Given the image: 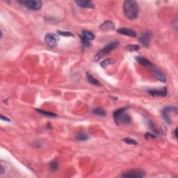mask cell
<instances>
[{
    "label": "cell",
    "mask_w": 178,
    "mask_h": 178,
    "mask_svg": "<svg viewBox=\"0 0 178 178\" xmlns=\"http://www.w3.org/2000/svg\"><path fill=\"white\" fill-rule=\"evenodd\" d=\"M76 138L78 140H81V141H83V140H86L89 138V136H88L86 133H80L77 135Z\"/></svg>",
    "instance_id": "44dd1931"
},
{
    "label": "cell",
    "mask_w": 178,
    "mask_h": 178,
    "mask_svg": "<svg viewBox=\"0 0 178 178\" xmlns=\"http://www.w3.org/2000/svg\"><path fill=\"white\" fill-rule=\"evenodd\" d=\"M177 129H176L175 130V131H174V135H175V138H177Z\"/></svg>",
    "instance_id": "83f0119b"
},
{
    "label": "cell",
    "mask_w": 178,
    "mask_h": 178,
    "mask_svg": "<svg viewBox=\"0 0 178 178\" xmlns=\"http://www.w3.org/2000/svg\"><path fill=\"white\" fill-rule=\"evenodd\" d=\"M36 111H38V113L43 114V115H44V116H46L47 117L53 118V117H56V114L53 113H52V112H50V111H43V110H41V109H36Z\"/></svg>",
    "instance_id": "ffe728a7"
},
{
    "label": "cell",
    "mask_w": 178,
    "mask_h": 178,
    "mask_svg": "<svg viewBox=\"0 0 178 178\" xmlns=\"http://www.w3.org/2000/svg\"><path fill=\"white\" fill-rule=\"evenodd\" d=\"M50 167L52 171H56L59 168V164L56 161H52L50 164Z\"/></svg>",
    "instance_id": "7402d4cb"
},
{
    "label": "cell",
    "mask_w": 178,
    "mask_h": 178,
    "mask_svg": "<svg viewBox=\"0 0 178 178\" xmlns=\"http://www.w3.org/2000/svg\"><path fill=\"white\" fill-rule=\"evenodd\" d=\"M1 120H4V121H7V122L10 121V120L8 119V118H6V117H5V116H1Z\"/></svg>",
    "instance_id": "484cf974"
},
{
    "label": "cell",
    "mask_w": 178,
    "mask_h": 178,
    "mask_svg": "<svg viewBox=\"0 0 178 178\" xmlns=\"http://www.w3.org/2000/svg\"><path fill=\"white\" fill-rule=\"evenodd\" d=\"M100 29L101 30L104 31V32H110V31H113L115 29L114 24L111 21H105L103 23L102 25L100 26Z\"/></svg>",
    "instance_id": "8fae6325"
},
{
    "label": "cell",
    "mask_w": 178,
    "mask_h": 178,
    "mask_svg": "<svg viewBox=\"0 0 178 178\" xmlns=\"http://www.w3.org/2000/svg\"><path fill=\"white\" fill-rule=\"evenodd\" d=\"M127 108H121L113 113V118L115 120L116 124H123V125H128L131 122V117L128 114L125 113Z\"/></svg>",
    "instance_id": "7a4b0ae2"
},
{
    "label": "cell",
    "mask_w": 178,
    "mask_h": 178,
    "mask_svg": "<svg viewBox=\"0 0 178 178\" xmlns=\"http://www.w3.org/2000/svg\"><path fill=\"white\" fill-rule=\"evenodd\" d=\"M81 38L90 42L91 41H93V39L95 38V36H94L93 33L89 32V31H83L82 32V36H81Z\"/></svg>",
    "instance_id": "9a60e30c"
},
{
    "label": "cell",
    "mask_w": 178,
    "mask_h": 178,
    "mask_svg": "<svg viewBox=\"0 0 178 178\" xmlns=\"http://www.w3.org/2000/svg\"><path fill=\"white\" fill-rule=\"evenodd\" d=\"M124 142L126 143L131 144V145H137V142L134 139L131 138H125L122 139Z\"/></svg>",
    "instance_id": "603a6c76"
},
{
    "label": "cell",
    "mask_w": 178,
    "mask_h": 178,
    "mask_svg": "<svg viewBox=\"0 0 178 178\" xmlns=\"http://www.w3.org/2000/svg\"><path fill=\"white\" fill-rule=\"evenodd\" d=\"M146 137L148 138V139H149V138H155V136H153L152 134H150V133H147L146 135Z\"/></svg>",
    "instance_id": "d4e9b609"
},
{
    "label": "cell",
    "mask_w": 178,
    "mask_h": 178,
    "mask_svg": "<svg viewBox=\"0 0 178 178\" xmlns=\"http://www.w3.org/2000/svg\"><path fill=\"white\" fill-rule=\"evenodd\" d=\"M58 34L63 36H73V35H72V34H71L70 32H61V31H58Z\"/></svg>",
    "instance_id": "cb8c5ba5"
},
{
    "label": "cell",
    "mask_w": 178,
    "mask_h": 178,
    "mask_svg": "<svg viewBox=\"0 0 178 178\" xmlns=\"http://www.w3.org/2000/svg\"><path fill=\"white\" fill-rule=\"evenodd\" d=\"M4 167H3V166H1V173H0V174H1V175H3V174H4Z\"/></svg>",
    "instance_id": "4316f807"
},
{
    "label": "cell",
    "mask_w": 178,
    "mask_h": 178,
    "mask_svg": "<svg viewBox=\"0 0 178 178\" xmlns=\"http://www.w3.org/2000/svg\"><path fill=\"white\" fill-rule=\"evenodd\" d=\"M123 12L126 17L134 20L138 14V6L137 2L133 0H127L123 4Z\"/></svg>",
    "instance_id": "6da1fadb"
},
{
    "label": "cell",
    "mask_w": 178,
    "mask_h": 178,
    "mask_svg": "<svg viewBox=\"0 0 178 178\" xmlns=\"http://www.w3.org/2000/svg\"><path fill=\"white\" fill-rule=\"evenodd\" d=\"M119 45V41H113L112 43H109L106 47H104L102 50L99 51L95 56V61H98L101 59L103 58L105 55L109 54L113 50Z\"/></svg>",
    "instance_id": "3957f363"
},
{
    "label": "cell",
    "mask_w": 178,
    "mask_h": 178,
    "mask_svg": "<svg viewBox=\"0 0 178 178\" xmlns=\"http://www.w3.org/2000/svg\"><path fill=\"white\" fill-rule=\"evenodd\" d=\"M86 77H87L88 81H89V82L91 83H92V84L96 85V86H100V82H99V81L97 80V79H95V77H93L89 73V72H87V73H86Z\"/></svg>",
    "instance_id": "e0dca14e"
},
{
    "label": "cell",
    "mask_w": 178,
    "mask_h": 178,
    "mask_svg": "<svg viewBox=\"0 0 178 178\" xmlns=\"http://www.w3.org/2000/svg\"><path fill=\"white\" fill-rule=\"evenodd\" d=\"M152 35L150 32H145L138 39V41L142 44L145 47H148L150 45V43L151 41Z\"/></svg>",
    "instance_id": "52a82bcc"
},
{
    "label": "cell",
    "mask_w": 178,
    "mask_h": 178,
    "mask_svg": "<svg viewBox=\"0 0 178 178\" xmlns=\"http://www.w3.org/2000/svg\"><path fill=\"white\" fill-rule=\"evenodd\" d=\"M125 49H126L127 51L129 52H133V51H137L140 49V46L138 45H133V44H131V45H128L125 47Z\"/></svg>",
    "instance_id": "d6986e66"
},
{
    "label": "cell",
    "mask_w": 178,
    "mask_h": 178,
    "mask_svg": "<svg viewBox=\"0 0 178 178\" xmlns=\"http://www.w3.org/2000/svg\"><path fill=\"white\" fill-rule=\"evenodd\" d=\"M135 59L138 63H140V65H143V66H146V67L152 66V64L150 61L146 58H143V57L140 56H136Z\"/></svg>",
    "instance_id": "5bb4252c"
},
{
    "label": "cell",
    "mask_w": 178,
    "mask_h": 178,
    "mask_svg": "<svg viewBox=\"0 0 178 178\" xmlns=\"http://www.w3.org/2000/svg\"><path fill=\"white\" fill-rule=\"evenodd\" d=\"M75 4L81 8H94V7H95L94 4L90 1H83V0H78V1H75Z\"/></svg>",
    "instance_id": "4fadbf2b"
},
{
    "label": "cell",
    "mask_w": 178,
    "mask_h": 178,
    "mask_svg": "<svg viewBox=\"0 0 178 178\" xmlns=\"http://www.w3.org/2000/svg\"><path fill=\"white\" fill-rule=\"evenodd\" d=\"M152 72H153L154 75H155V77L157 80H159L161 82H166V75H165V74L159 69L157 68H155L153 69Z\"/></svg>",
    "instance_id": "7c38bea8"
},
{
    "label": "cell",
    "mask_w": 178,
    "mask_h": 178,
    "mask_svg": "<svg viewBox=\"0 0 178 178\" xmlns=\"http://www.w3.org/2000/svg\"><path fill=\"white\" fill-rule=\"evenodd\" d=\"M174 111L175 113H177V108H175V107H166V108L163 110V111H162V115L164 116V118L167 122H168V123H170V118H169V113H173V112Z\"/></svg>",
    "instance_id": "ba28073f"
},
{
    "label": "cell",
    "mask_w": 178,
    "mask_h": 178,
    "mask_svg": "<svg viewBox=\"0 0 178 178\" xmlns=\"http://www.w3.org/2000/svg\"><path fill=\"white\" fill-rule=\"evenodd\" d=\"M93 113L96 116H105L107 115L106 112L102 108H100V107H97V108L94 109L93 110Z\"/></svg>",
    "instance_id": "ac0fdd59"
},
{
    "label": "cell",
    "mask_w": 178,
    "mask_h": 178,
    "mask_svg": "<svg viewBox=\"0 0 178 178\" xmlns=\"http://www.w3.org/2000/svg\"><path fill=\"white\" fill-rule=\"evenodd\" d=\"M18 2L22 5L33 11L40 10L43 5L41 0H20Z\"/></svg>",
    "instance_id": "277c9868"
},
{
    "label": "cell",
    "mask_w": 178,
    "mask_h": 178,
    "mask_svg": "<svg viewBox=\"0 0 178 178\" xmlns=\"http://www.w3.org/2000/svg\"><path fill=\"white\" fill-rule=\"evenodd\" d=\"M123 177H130V178H140L145 176V173L140 170H132L128 172L125 173L122 175Z\"/></svg>",
    "instance_id": "8992f818"
},
{
    "label": "cell",
    "mask_w": 178,
    "mask_h": 178,
    "mask_svg": "<svg viewBox=\"0 0 178 178\" xmlns=\"http://www.w3.org/2000/svg\"><path fill=\"white\" fill-rule=\"evenodd\" d=\"M117 32L118 34H122V35H125V36H127L129 37H134L137 36V32L135 31H134L131 29H128V28H120L119 29L117 30Z\"/></svg>",
    "instance_id": "9c48e42d"
},
{
    "label": "cell",
    "mask_w": 178,
    "mask_h": 178,
    "mask_svg": "<svg viewBox=\"0 0 178 178\" xmlns=\"http://www.w3.org/2000/svg\"><path fill=\"white\" fill-rule=\"evenodd\" d=\"M45 41L48 46L51 47H54L57 46L59 42V38L56 34L53 33L46 34L45 36Z\"/></svg>",
    "instance_id": "5b68a950"
},
{
    "label": "cell",
    "mask_w": 178,
    "mask_h": 178,
    "mask_svg": "<svg viewBox=\"0 0 178 178\" xmlns=\"http://www.w3.org/2000/svg\"><path fill=\"white\" fill-rule=\"evenodd\" d=\"M114 63H115V60H114L113 59L109 58V59H105V60L102 61V62L100 63V65L102 68H105L108 66V65L113 64Z\"/></svg>",
    "instance_id": "2e32d148"
},
{
    "label": "cell",
    "mask_w": 178,
    "mask_h": 178,
    "mask_svg": "<svg viewBox=\"0 0 178 178\" xmlns=\"http://www.w3.org/2000/svg\"><path fill=\"white\" fill-rule=\"evenodd\" d=\"M148 93L152 96L155 97H165L167 95V89L166 88H162L161 89L150 90L148 91Z\"/></svg>",
    "instance_id": "30bf717a"
}]
</instances>
